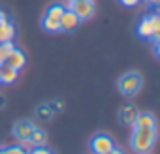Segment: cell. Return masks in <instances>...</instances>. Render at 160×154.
Here are the masks:
<instances>
[{
    "instance_id": "cell-1",
    "label": "cell",
    "mask_w": 160,
    "mask_h": 154,
    "mask_svg": "<svg viewBox=\"0 0 160 154\" xmlns=\"http://www.w3.org/2000/svg\"><path fill=\"white\" fill-rule=\"evenodd\" d=\"M156 143V128H132L130 145L136 154H149Z\"/></svg>"
},
{
    "instance_id": "cell-24",
    "label": "cell",
    "mask_w": 160,
    "mask_h": 154,
    "mask_svg": "<svg viewBox=\"0 0 160 154\" xmlns=\"http://www.w3.org/2000/svg\"><path fill=\"white\" fill-rule=\"evenodd\" d=\"M4 103H6V102H4V96H2V94H0V109H2V107H4Z\"/></svg>"
},
{
    "instance_id": "cell-5",
    "label": "cell",
    "mask_w": 160,
    "mask_h": 154,
    "mask_svg": "<svg viewBox=\"0 0 160 154\" xmlns=\"http://www.w3.org/2000/svg\"><path fill=\"white\" fill-rule=\"evenodd\" d=\"M89 145H91V152H92V154H108L109 150L115 148L113 137H111L109 133H104V132L94 133Z\"/></svg>"
},
{
    "instance_id": "cell-20",
    "label": "cell",
    "mask_w": 160,
    "mask_h": 154,
    "mask_svg": "<svg viewBox=\"0 0 160 154\" xmlns=\"http://www.w3.org/2000/svg\"><path fill=\"white\" fill-rule=\"evenodd\" d=\"M17 145H19V147H21V148H25V150H27V152H28V150H30V148H34V147H32V145H30V141H28V139H17Z\"/></svg>"
},
{
    "instance_id": "cell-15",
    "label": "cell",
    "mask_w": 160,
    "mask_h": 154,
    "mask_svg": "<svg viewBox=\"0 0 160 154\" xmlns=\"http://www.w3.org/2000/svg\"><path fill=\"white\" fill-rule=\"evenodd\" d=\"M15 47V43L13 41H4V43H0V62H6V58H8V55L12 53V49Z\"/></svg>"
},
{
    "instance_id": "cell-27",
    "label": "cell",
    "mask_w": 160,
    "mask_h": 154,
    "mask_svg": "<svg viewBox=\"0 0 160 154\" xmlns=\"http://www.w3.org/2000/svg\"><path fill=\"white\" fill-rule=\"evenodd\" d=\"M0 85H2V83H0Z\"/></svg>"
},
{
    "instance_id": "cell-13",
    "label": "cell",
    "mask_w": 160,
    "mask_h": 154,
    "mask_svg": "<svg viewBox=\"0 0 160 154\" xmlns=\"http://www.w3.org/2000/svg\"><path fill=\"white\" fill-rule=\"evenodd\" d=\"M28 141H30L32 147H45V145H47V133H45V130H42V128L36 126V128L32 130Z\"/></svg>"
},
{
    "instance_id": "cell-17",
    "label": "cell",
    "mask_w": 160,
    "mask_h": 154,
    "mask_svg": "<svg viewBox=\"0 0 160 154\" xmlns=\"http://www.w3.org/2000/svg\"><path fill=\"white\" fill-rule=\"evenodd\" d=\"M0 154H28V152L19 145H12V147H0Z\"/></svg>"
},
{
    "instance_id": "cell-19",
    "label": "cell",
    "mask_w": 160,
    "mask_h": 154,
    "mask_svg": "<svg viewBox=\"0 0 160 154\" xmlns=\"http://www.w3.org/2000/svg\"><path fill=\"white\" fill-rule=\"evenodd\" d=\"M28 154H53V152L47 147H34V148L28 150Z\"/></svg>"
},
{
    "instance_id": "cell-18",
    "label": "cell",
    "mask_w": 160,
    "mask_h": 154,
    "mask_svg": "<svg viewBox=\"0 0 160 154\" xmlns=\"http://www.w3.org/2000/svg\"><path fill=\"white\" fill-rule=\"evenodd\" d=\"M38 115H42V118H51V115H53V107L51 105H42V107H38Z\"/></svg>"
},
{
    "instance_id": "cell-23",
    "label": "cell",
    "mask_w": 160,
    "mask_h": 154,
    "mask_svg": "<svg viewBox=\"0 0 160 154\" xmlns=\"http://www.w3.org/2000/svg\"><path fill=\"white\" fill-rule=\"evenodd\" d=\"M108 154H126V152H124V150H121V148H117V147H115V148H113V150H109V152H108Z\"/></svg>"
},
{
    "instance_id": "cell-22",
    "label": "cell",
    "mask_w": 160,
    "mask_h": 154,
    "mask_svg": "<svg viewBox=\"0 0 160 154\" xmlns=\"http://www.w3.org/2000/svg\"><path fill=\"white\" fill-rule=\"evenodd\" d=\"M145 4H149V6H158L160 4V0H143Z\"/></svg>"
},
{
    "instance_id": "cell-14",
    "label": "cell",
    "mask_w": 160,
    "mask_h": 154,
    "mask_svg": "<svg viewBox=\"0 0 160 154\" xmlns=\"http://www.w3.org/2000/svg\"><path fill=\"white\" fill-rule=\"evenodd\" d=\"M64 10H66V6H64V4H51V6L45 10L43 17H45V19H51V21H58Z\"/></svg>"
},
{
    "instance_id": "cell-11",
    "label": "cell",
    "mask_w": 160,
    "mask_h": 154,
    "mask_svg": "<svg viewBox=\"0 0 160 154\" xmlns=\"http://www.w3.org/2000/svg\"><path fill=\"white\" fill-rule=\"evenodd\" d=\"M17 77H19V70H13L8 64L0 66V83L2 85H13L17 81Z\"/></svg>"
},
{
    "instance_id": "cell-9",
    "label": "cell",
    "mask_w": 160,
    "mask_h": 154,
    "mask_svg": "<svg viewBox=\"0 0 160 154\" xmlns=\"http://www.w3.org/2000/svg\"><path fill=\"white\" fill-rule=\"evenodd\" d=\"M34 128L36 126L30 120H17L13 124V135H15V139H28Z\"/></svg>"
},
{
    "instance_id": "cell-21",
    "label": "cell",
    "mask_w": 160,
    "mask_h": 154,
    "mask_svg": "<svg viewBox=\"0 0 160 154\" xmlns=\"http://www.w3.org/2000/svg\"><path fill=\"white\" fill-rule=\"evenodd\" d=\"M119 2L122 4V6H126V8H134V6H138L141 0H119Z\"/></svg>"
},
{
    "instance_id": "cell-25",
    "label": "cell",
    "mask_w": 160,
    "mask_h": 154,
    "mask_svg": "<svg viewBox=\"0 0 160 154\" xmlns=\"http://www.w3.org/2000/svg\"><path fill=\"white\" fill-rule=\"evenodd\" d=\"M2 13H4V10H0V17H2Z\"/></svg>"
},
{
    "instance_id": "cell-8",
    "label": "cell",
    "mask_w": 160,
    "mask_h": 154,
    "mask_svg": "<svg viewBox=\"0 0 160 154\" xmlns=\"http://www.w3.org/2000/svg\"><path fill=\"white\" fill-rule=\"evenodd\" d=\"M4 64H8L10 68H13V70H23L25 68V64H27V55H25V51H21V49H17V47H13L12 49V53L8 55V58H6V62Z\"/></svg>"
},
{
    "instance_id": "cell-7",
    "label": "cell",
    "mask_w": 160,
    "mask_h": 154,
    "mask_svg": "<svg viewBox=\"0 0 160 154\" xmlns=\"http://www.w3.org/2000/svg\"><path fill=\"white\" fill-rule=\"evenodd\" d=\"M15 34H17L15 25L10 21L8 13L4 12L2 17H0V43H4V41H13V40H15Z\"/></svg>"
},
{
    "instance_id": "cell-4",
    "label": "cell",
    "mask_w": 160,
    "mask_h": 154,
    "mask_svg": "<svg viewBox=\"0 0 160 154\" xmlns=\"http://www.w3.org/2000/svg\"><path fill=\"white\" fill-rule=\"evenodd\" d=\"M68 10H72L79 19L83 21H89L91 17H94L96 13V2L94 0H75V2H70Z\"/></svg>"
},
{
    "instance_id": "cell-6",
    "label": "cell",
    "mask_w": 160,
    "mask_h": 154,
    "mask_svg": "<svg viewBox=\"0 0 160 154\" xmlns=\"http://www.w3.org/2000/svg\"><path fill=\"white\" fill-rule=\"evenodd\" d=\"M58 25H60V32H73L79 28V25H81V19H79L72 10H64L60 19H58Z\"/></svg>"
},
{
    "instance_id": "cell-26",
    "label": "cell",
    "mask_w": 160,
    "mask_h": 154,
    "mask_svg": "<svg viewBox=\"0 0 160 154\" xmlns=\"http://www.w3.org/2000/svg\"><path fill=\"white\" fill-rule=\"evenodd\" d=\"M68 2H75V0H68Z\"/></svg>"
},
{
    "instance_id": "cell-3",
    "label": "cell",
    "mask_w": 160,
    "mask_h": 154,
    "mask_svg": "<svg viewBox=\"0 0 160 154\" xmlns=\"http://www.w3.org/2000/svg\"><path fill=\"white\" fill-rule=\"evenodd\" d=\"M143 87V77L139 71H126L124 75L119 77V83H117V89L122 96L126 98H132L136 96Z\"/></svg>"
},
{
    "instance_id": "cell-2",
    "label": "cell",
    "mask_w": 160,
    "mask_h": 154,
    "mask_svg": "<svg viewBox=\"0 0 160 154\" xmlns=\"http://www.w3.org/2000/svg\"><path fill=\"white\" fill-rule=\"evenodd\" d=\"M136 32H138L139 38L149 40V41H152V43H158V41H160V15H158L156 12L145 13V15L139 19Z\"/></svg>"
},
{
    "instance_id": "cell-10",
    "label": "cell",
    "mask_w": 160,
    "mask_h": 154,
    "mask_svg": "<svg viewBox=\"0 0 160 154\" xmlns=\"http://www.w3.org/2000/svg\"><path fill=\"white\" fill-rule=\"evenodd\" d=\"M132 128H156V118L149 111H138V117Z\"/></svg>"
},
{
    "instance_id": "cell-12",
    "label": "cell",
    "mask_w": 160,
    "mask_h": 154,
    "mask_svg": "<svg viewBox=\"0 0 160 154\" xmlns=\"http://www.w3.org/2000/svg\"><path fill=\"white\" fill-rule=\"evenodd\" d=\"M136 117H138V109H136V105H134V103H126V105L121 109V122H122L124 126L132 128V126H134Z\"/></svg>"
},
{
    "instance_id": "cell-16",
    "label": "cell",
    "mask_w": 160,
    "mask_h": 154,
    "mask_svg": "<svg viewBox=\"0 0 160 154\" xmlns=\"http://www.w3.org/2000/svg\"><path fill=\"white\" fill-rule=\"evenodd\" d=\"M42 26H43V30H47V32H60V25H58V21H51V19H45V17H42Z\"/></svg>"
}]
</instances>
